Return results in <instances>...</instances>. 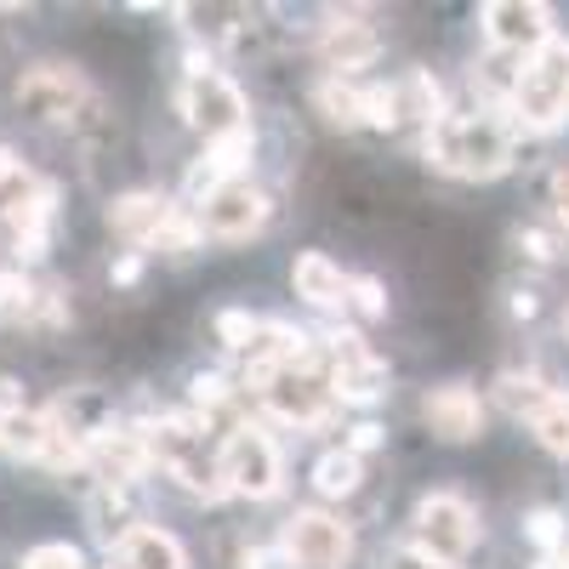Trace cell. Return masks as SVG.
Masks as SVG:
<instances>
[{"label": "cell", "mask_w": 569, "mask_h": 569, "mask_svg": "<svg viewBox=\"0 0 569 569\" xmlns=\"http://www.w3.org/2000/svg\"><path fill=\"white\" fill-rule=\"evenodd\" d=\"M240 569H297V563H291V552L273 541V547H246L240 552Z\"/></svg>", "instance_id": "32"}, {"label": "cell", "mask_w": 569, "mask_h": 569, "mask_svg": "<svg viewBox=\"0 0 569 569\" xmlns=\"http://www.w3.org/2000/svg\"><path fill=\"white\" fill-rule=\"evenodd\" d=\"M393 98H399V120H416V126H427V131L445 120V86H439L433 69L399 74V80H393Z\"/></svg>", "instance_id": "18"}, {"label": "cell", "mask_w": 569, "mask_h": 569, "mask_svg": "<svg viewBox=\"0 0 569 569\" xmlns=\"http://www.w3.org/2000/svg\"><path fill=\"white\" fill-rule=\"evenodd\" d=\"M291 291H297L308 308H319V313H342V308H348V273L330 262L325 251H297V262H291Z\"/></svg>", "instance_id": "16"}, {"label": "cell", "mask_w": 569, "mask_h": 569, "mask_svg": "<svg viewBox=\"0 0 569 569\" xmlns=\"http://www.w3.org/2000/svg\"><path fill=\"white\" fill-rule=\"evenodd\" d=\"M563 337H569V313H563Z\"/></svg>", "instance_id": "39"}, {"label": "cell", "mask_w": 569, "mask_h": 569, "mask_svg": "<svg viewBox=\"0 0 569 569\" xmlns=\"http://www.w3.org/2000/svg\"><path fill=\"white\" fill-rule=\"evenodd\" d=\"M479 29L496 52H536V46L552 34V12L536 7V0H490L479 12Z\"/></svg>", "instance_id": "12"}, {"label": "cell", "mask_w": 569, "mask_h": 569, "mask_svg": "<svg viewBox=\"0 0 569 569\" xmlns=\"http://www.w3.org/2000/svg\"><path fill=\"white\" fill-rule=\"evenodd\" d=\"M552 206H558V222L569 228V166L552 171Z\"/></svg>", "instance_id": "36"}, {"label": "cell", "mask_w": 569, "mask_h": 569, "mask_svg": "<svg viewBox=\"0 0 569 569\" xmlns=\"http://www.w3.org/2000/svg\"><path fill=\"white\" fill-rule=\"evenodd\" d=\"M313 109H319L330 126L353 131V126H365V86H348L342 74H325V80L313 86Z\"/></svg>", "instance_id": "19"}, {"label": "cell", "mask_w": 569, "mask_h": 569, "mask_svg": "<svg viewBox=\"0 0 569 569\" xmlns=\"http://www.w3.org/2000/svg\"><path fill=\"white\" fill-rule=\"evenodd\" d=\"M34 308V284L23 273H0V319H29Z\"/></svg>", "instance_id": "28"}, {"label": "cell", "mask_w": 569, "mask_h": 569, "mask_svg": "<svg viewBox=\"0 0 569 569\" xmlns=\"http://www.w3.org/2000/svg\"><path fill=\"white\" fill-rule=\"evenodd\" d=\"M171 217H177V206L160 194V188H131V194H114L109 211H103V222L120 233V240H131V246H142V251L154 246V233H160Z\"/></svg>", "instance_id": "14"}, {"label": "cell", "mask_w": 569, "mask_h": 569, "mask_svg": "<svg viewBox=\"0 0 569 569\" xmlns=\"http://www.w3.org/2000/svg\"><path fill=\"white\" fill-rule=\"evenodd\" d=\"M262 405L291 421V427H325L330 421V382L319 376H297V370H279L273 382L262 388Z\"/></svg>", "instance_id": "13"}, {"label": "cell", "mask_w": 569, "mask_h": 569, "mask_svg": "<svg viewBox=\"0 0 569 569\" xmlns=\"http://www.w3.org/2000/svg\"><path fill=\"white\" fill-rule=\"evenodd\" d=\"M86 518H91V530H98L109 547L131 530V512H126V485H98L86 501Z\"/></svg>", "instance_id": "21"}, {"label": "cell", "mask_w": 569, "mask_h": 569, "mask_svg": "<svg viewBox=\"0 0 569 569\" xmlns=\"http://www.w3.org/2000/svg\"><path fill=\"white\" fill-rule=\"evenodd\" d=\"M525 536H530L541 552H558L569 530H563V518H558L552 507H536V512H525Z\"/></svg>", "instance_id": "27"}, {"label": "cell", "mask_w": 569, "mask_h": 569, "mask_svg": "<svg viewBox=\"0 0 569 569\" xmlns=\"http://www.w3.org/2000/svg\"><path fill=\"white\" fill-rule=\"evenodd\" d=\"M251 149H257V131H251V126H246V131H228V137H211L206 154L188 166V177H182V200H188V206H206L217 188L240 182V171L251 166Z\"/></svg>", "instance_id": "10"}, {"label": "cell", "mask_w": 569, "mask_h": 569, "mask_svg": "<svg viewBox=\"0 0 569 569\" xmlns=\"http://www.w3.org/2000/svg\"><path fill=\"white\" fill-rule=\"evenodd\" d=\"M365 126H376V131H393V126H399L393 86H365Z\"/></svg>", "instance_id": "30"}, {"label": "cell", "mask_w": 569, "mask_h": 569, "mask_svg": "<svg viewBox=\"0 0 569 569\" xmlns=\"http://www.w3.org/2000/svg\"><path fill=\"white\" fill-rule=\"evenodd\" d=\"M194 217H200V233H206V240L246 246V240H257V233L273 222V200L262 194V188H251V182L240 177V182L217 188L206 206H194Z\"/></svg>", "instance_id": "9"}, {"label": "cell", "mask_w": 569, "mask_h": 569, "mask_svg": "<svg viewBox=\"0 0 569 569\" xmlns=\"http://www.w3.org/2000/svg\"><path fill=\"white\" fill-rule=\"evenodd\" d=\"M348 308L359 313V319H388V284L382 279H348Z\"/></svg>", "instance_id": "26"}, {"label": "cell", "mask_w": 569, "mask_h": 569, "mask_svg": "<svg viewBox=\"0 0 569 569\" xmlns=\"http://www.w3.org/2000/svg\"><path fill=\"white\" fill-rule=\"evenodd\" d=\"M421 421H427V433L445 439V445H472L485 433V405L467 382H445V388H427Z\"/></svg>", "instance_id": "11"}, {"label": "cell", "mask_w": 569, "mask_h": 569, "mask_svg": "<svg viewBox=\"0 0 569 569\" xmlns=\"http://www.w3.org/2000/svg\"><path fill=\"white\" fill-rule=\"evenodd\" d=\"M518 246H525V257H530V262H552V240H547V233H536V228L518 233Z\"/></svg>", "instance_id": "35"}, {"label": "cell", "mask_w": 569, "mask_h": 569, "mask_svg": "<svg viewBox=\"0 0 569 569\" xmlns=\"http://www.w3.org/2000/svg\"><path fill=\"white\" fill-rule=\"evenodd\" d=\"M512 109L536 131H552L569 114V40L563 34H547L525 58V69L512 80Z\"/></svg>", "instance_id": "2"}, {"label": "cell", "mask_w": 569, "mask_h": 569, "mask_svg": "<svg viewBox=\"0 0 569 569\" xmlns=\"http://www.w3.org/2000/svg\"><path fill=\"white\" fill-rule=\"evenodd\" d=\"M200 246H206L200 217H194V211H177V217L154 233V246H149V251H171V257H182V251H200Z\"/></svg>", "instance_id": "24"}, {"label": "cell", "mask_w": 569, "mask_h": 569, "mask_svg": "<svg viewBox=\"0 0 569 569\" xmlns=\"http://www.w3.org/2000/svg\"><path fill=\"white\" fill-rule=\"evenodd\" d=\"M188 399H194V410H222L228 399H233V388H228V376H217V370H200L194 382H188Z\"/></svg>", "instance_id": "29"}, {"label": "cell", "mask_w": 569, "mask_h": 569, "mask_svg": "<svg viewBox=\"0 0 569 569\" xmlns=\"http://www.w3.org/2000/svg\"><path fill=\"white\" fill-rule=\"evenodd\" d=\"M257 337H262V319H257L251 308H222V313H217V342H222V348L251 353Z\"/></svg>", "instance_id": "23"}, {"label": "cell", "mask_w": 569, "mask_h": 569, "mask_svg": "<svg viewBox=\"0 0 569 569\" xmlns=\"http://www.w3.org/2000/svg\"><path fill=\"white\" fill-rule=\"evenodd\" d=\"M427 160L450 177H467V182H490L512 166V137L507 126L496 120H439L427 131Z\"/></svg>", "instance_id": "1"}, {"label": "cell", "mask_w": 569, "mask_h": 569, "mask_svg": "<svg viewBox=\"0 0 569 569\" xmlns=\"http://www.w3.org/2000/svg\"><path fill=\"white\" fill-rule=\"evenodd\" d=\"M330 399H342L353 410H376L388 399V359H376L359 330L330 337Z\"/></svg>", "instance_id": "8"}, {"label": "cell", "mask_w": 569, "mask_h": 569, "mask_svg": "<svg viewBox=\"0 0 569 569\" xmlns=\"http://www.w3.org/2000/svg\"><path fill=\"white\" fill-rule=\"evenodd\" d=\"M382 445H388V427L376 421V416H359V421L348 427V445H342V450H353V456L365 461L370 450H382Z\"/></svg>", "instance_id": "31"}, {"label": "cell", "mask_w": 569, "mask_h": 569, "mask_svg": "<svg viewBox=\"0 0 569 569\" xmlns=\"http://www.w3.org/2000/svg\"><path fill=\"white\" fill-rule=\"evenodd\" d=\"M109 279L114 284H137L142 279V251H126L120 262H109Z\"/></svg>", "instance_id": "34"}, {"label": "cell", "mask_w": 569, "mask_h": 569, "mask_svg": "<svg viewBox=\"0 0 569 569\" xmlns=\"http://www.w3.org/2000/svg\"><path fill=\"white\" fill-rule=\"evenodd\" d=\"M18 171H23V166H18V154L7 149V142H0V188H7V182H12Z\"/></svg>", "instance_id": "37"}, {"label": "cell", "mask_w": 569, "mask_h": 569, "mask_svg": "<svg viewBox=\"0 0 569 569\" xmlns=\"http://www.w3.org/2000/svg\"><path fill=\"white\" fill-rule=\"evenodd\" d=\"M18 569H86V552L69 547V541H40V547L23 552Z\"/></svg>", "instance_id": "25"}, {"label": "cell", "mask_w": 569, "mask_h": 569, "mask_svg": "<svg viewBox=\"0 0 569 569\" xmlns=\"http://www.w3.org/2000/svg\"><path fill=\"white\" fill-rule=\"evenodd\" d=\"M512 313L530 319V313H536V291H512Z\"/></svg>", "instance_id": "38"}, {"label": "cell", "mask_w": 569, "mask_h": 569, "mask_svg": "<svg viewBox=\"0 0 569 569\" xmlns=\"http://www.w3.org/2000/svg\"><path fill=\"white\" fill-rule=\"evenodd\" d=\"M279 547L291 552L297 569H348L353 563V525H342V518L325 512V507H297L284 518Z\"/></svg>", "instance_id": "7"}, {"label": "cell", "mask_w": 569, "mask_h": 569, "mask_svg": "<svg viewBox=\"0 0 569 569\" xmlns=\"http://www.w3.org/2000/svg\"><path fill=\"white\" fill-rule=\"evenodd\" d=\"M109 558H114L120 569H188L182 541L166 536L160 525H131V530L109 547Z\"/></svg>", "instance_id": "17"}, {"label": "cell", "mask_w": 569, "mask_h": 569, "mask_svg": "<svg viewBox=\"0 0 569 569\" xmlns=\"http://www.w3.org/2000/svg\"><path fill=\"white\" fill-rule=\"evenodd\" d=\"M12 98L40 126H74L91 103H98V91H91V80L74 63H34V69H23Z\"/></svg>", "instance_id": "4"}, {"label": "cell", "mask_w": 569, "mask_h": 569, "mask_svg": "<svg viewBox=\"0 0 569 569\" xmlns=\"http://www.w3.org/2000/svg\"><path fill=\"white\" fill-rule=\"evenodd\" d=\"M530 433L547 456H569V393H547L530 416Z\"/></svg>", "instance_id": "22"}, {"label": "cell", "mask_w": 569, "mask_h": 569, "mask_svg": "<svg viewBox=\"0 0 569 569\" xmlns=\"http://www.w3.org/2000/svg\"><path fill=\"white\" fill-rule=\"evenodd\" d=\"M177 109H182V120L194 126V131H206V142L251 126L246 91L233 86L222 69H211V58H200V52L188 58V80H182V91H177Z\"/></svg>", "instance_id": "3"}, {"label": "cell", "mask_w": 569, "mask_h": 569, "mask_svg": "<svg viewBox=\"0 0 569 569\" xmlns=\"http://www.w3.org/2000/svg\"><path fill=\"white\" fill-rule=\"evenodd\" d=\"M410 541L456 569L472 547H479V512H472L456 490H433V496H421L416 512H410Z\"/></svg>", "instance_id": "5"}, {"label": "cell", "mask_w": 569, "mask_h": 569, "mask_svg": "<svg viewBox=\"0 0 569 569\" xmlns=\"http://www.w3.org/2000/svg\"><path fill=\"white\" fill-rule=\"evenodd\" d=\"M18 410H29L23 382H12V376H0V416H18Z\"/></svg>", "instance_id": "33"}, {"label": "cell", "mask_w": 569, "mask_h": 569, "mask_svg": "<svg viewBox=\"0 0 569 569\" xmlns=\"http://www.w3.org/2000/svg\"><path fill=\"white\" fill-rule=\"evenodd\" d=\"M319 58L337 74L370 69L376 58H382V34H376L370 23H359V12H330V23L319 29Z\"/></svg>", "instance_id": "15"}, {"label": "cell", "mask_w": 569, "mask_h": 569, "mask_svg": "<svg viewBox=\"0 0 569 569\" xmlns=\"http://www.w3.org/2000/svg\"><path fill=\"white\" fill-rule=\"evenodd\" d=\"M365 485V461L353 456V450H325L319 461H313V490L325 496V501H342V496H353Z\"/></svg>", "instance_id": "20"}, {"label": "cell", "mask_w": 569, "mask_h": 569, "mask_svg": "<svg viewBox=\"0 0 569 569\" xmlns=\"http://www.w3.org/2000/svg\"><path fill=\"white\" fill-rule=\"evenodd\" d=\"M217 461H222V485L228 496H251V501H268L279 496L284 485V467H279V450L262 427H233V433L217 445Z\"/></svg>", "instance_id": "6"}]
</instances>
